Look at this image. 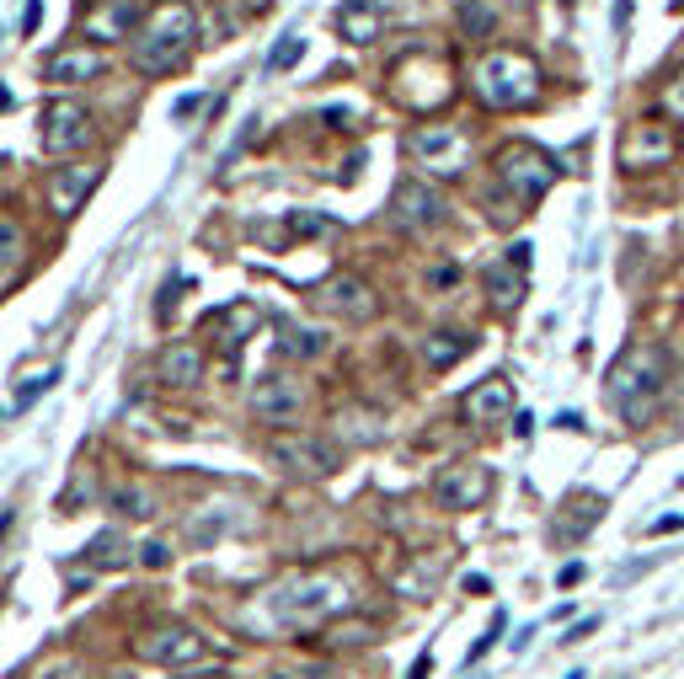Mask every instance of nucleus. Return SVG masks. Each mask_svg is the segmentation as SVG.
<instances>
[{
	"label": "nucleus",
	"instance_id": "obj_31",
	"mask_svg": "<svg viewBox=\"0 0 684 679\" xmlns=\"http://www.w3.org/2000/svg\"><path fill=\"white\" fill-rule=\"evenodd\" d=\"M374 637H380V626H374V620H348V626L337 620L326 642H332V647H370Z\"/></svg>",
	"mask_w": 684,
	"mask_h": 679
},
{
	"label": "nucleus",
	"instance_id": "obj_14",
	"mask_svg": "<svg viewBox=\"0 0 684 679\" xmlns=\"http://www.w3.org/2000/svg\"><path fill=\"white\" fill-rule=\"evenodd\" d=\"M311 300L321 316H337V321H374V310H380V295H374L364 279H353V273L326 279Z\"/></svg>",
	"mask_w": 684,
	"mask_h": 679
},
{
	"label": "nucleus",
	"instance_id": "obj_38",
	"mask_svg": "<svg viewBox=\"0 0 684 679\" xmlns=\"http://www.w3.org/2000/svg\"><path fill=\"white\" fill-rule=\"evenodd\" d=\"M594 626H599V616L577 620V626H572V631H567V637H561V642H567V647H572V642H583V637H588V631H594Z\"/></svg>",
	"mask_w": 684,
	"mask_h": 679
},
{
	"label": "nucleus",
	"instance_id": "obj_11",
	"mask_svg": "<svg viewBox=\"0 0 684 679\" xmlns=\"http://www.w3.org/2000/svg\"><path fill=\"white\" fill-rule=\"evenodd\" d=\"M390 220L401 231H434L444 225V193L428 177H401L390 187Z\"/></svg>",
	"mask_w": 684,
	"mask_h": 679
},
{
	"label": "nucleus",
	"instance_id": "obj_48",
	"mask_svg": "<svg viewBox=\"0 0 684 679\" xmlns=\"http://www.w3.org/2000/svg\"><path fill=\"white\" fill-rule=\"evenodd\" d=\"M187 679H225V675H187Z\"/></svg>",
	"mask_w": 684,
	"mask_h": 679
},
{
	"label": "nucleus",
	"instance_id": "obj_47",
	"mask_svg": "<svg viewBox=\"0 0 684 679\" xmlns=\"http://www.w3.org/2000/svg\"><path fill=\"white\" fill-rule=\"evenodd\" d=\"M108 679H134V675H128V669H119V675H108Z\"/></svg>",
	"mask_w": 684,
	"mask_h": 679
},
{
	"label": "nucleus",
	"instance_id": "obj_10",
	"mask_svg": "<svg viewBox=\"0 0 684 679\" xmlns=\"http://www.w3.org/2000/svg\"><path fill=\"white\" fill-rule=\"evenodd\" d=\"M674 150H680L674 128H669V124H652V119H636V124H625L621 145H615V156H621L625 172H652V166H669V161H674Z\"/></svg>",
	"mask_w": 684,
	"mask_h": 679
},
{
	"label": "nucleus",
	"instance_id": "obj_32",
	"mask_svg": "<svg viewBox=\"0 0 684 679\" xmlns=\"http://www.w3.org/2000/svg\"><path fill=\"white\" fill-rule=\"evenodd\" d=\"M289 231H295V236H337V220H332V214H315V209H295V214H289Z\"/></svg>",
	"mask_w": 684,
	"mask_h": 679
},
{
	"label": "nucleus",
	"instance_id": "obj_17",
	"mask_svg": "<svg viewBox=\"0 0 684 679\" xmlns=\"http://www.w3.org/2000/svg\"><path fill=\"white\" fill-rule=\"evenodd\" d=\"M465 423H502L508 412H513V385H508V374H487L482 385H471V396H465Z\"/></svg>",
	"mask_w": 684,
	"mask_h": 679
},
{
	"label": "nucleus",
	"instance_id": "obj_43",
	"mask_svg": "<svg viewBox=\"0 0 684 679\" xmlns=\"http://www.w3.org/2000/svg\"><path fill=\"white\" fill-rule=\"evenodd\" d=\"M428 284H434V289H449V284H455V268H434Z\"/></svg>",
	"mask_w": 684,
	"mask_h": 679
},
{
	"label": "nucleus",
	"instance_id": "obj_37",
	"mask_svg": "<svg viewBox=\"0 0 684 679\" xmlns=\"http://www.w3.org/2000/svg\"><path fill=\"white\" fill-rule=\"evenodd\" d=\"M198 108H203V97H198V91H192V97H177V102H172V119H192Z\"/></svg>",
	"mask_w": 684,
	"mask_h": 679
},
{
	"label": "nucleus",
	"instance_id": "obj_33",
	"mask_svg": "<svg viewBox=\"0 0 684 679\" xmlns=\"http://www.w3.org/2000/svg\"><path fill=\"white\" fill-rule=\"evenodd\" d=\"M300 60H306V38H300V33H284V38L273 44V54H268V70H295Z\"/></svg>",
	"mask_w": 684,
	"mask_h": 679
},
{
	"label": "nucleus",
	"instance_id": "obj_23",
	"mask_svg": "<svg viewBox=\"0 0 684 679\" xmlns=\"http://www.w3.org/2000/svg\"><path fill=\"white\" fill-rule=\"evenodd\" d=\"M161 380L177 385V391L198 385V380H203V348H198V343H172V348L161 354Z\"/></svg>",
	"mask_w": 684,
	"mask_h": 679
},
{
	"label": "nucleus",
	"instance_id": "obj_16",
	"mask_svg": "<svg viewBox=\"0 0 684 679\" xmlns=\"http://www.w3.org/2000/svg\"><path fill=\"white\" fill-rule=\"evenodd\" d=\"M97 183H102V166H60V172L49 177V203H54V214H60V220L80 214L86 198L97 193Z\"/></svg>",
	"mask_w": 684,
	"mask_h": 679
},
{
	"label": "nucleus",
	"instance_id": "obj_21",
	"mask_svg": "<svg viewBox=\"0 0 684 679\" xmlns=\"http://www.w3.org/2000/svg\"><path fill=\"white\" fill-rule=\"evenodd\" d=\"M471 348H476V337H471V332H460V326H438V332L423 337V348H418V354H423V365H428L434 374H444V370H455Z\"/></svg>",
	"mask_w": 684,
	"mask_h": 679
},
{
	"label": "nucleus",
	"instance_id": "obj_46",
	"mask_svg": "<svg viewBox=\"0 0 684 679\" xmlns=\"http://www.w3.org/2000/svg\"><path fill=\"white\" fill-rule=\"evenodd\" d=\"M49 679H80V675H75V669H54V675H49Z\"/></svg>",
	"mask_w": 684,
	"mask_h": 679
},
{
	"label": "nucleus",
	"instance_id": "obj_28",
	"mask_svg": "<svg viewBox=\"0 0 684 679\" xmlns=\"http://www.w3.org/2000/svg\"><path fill=\"white\" fill-rule=\"evenodd\" d=\"M455 22H460L465 38H493V33H498V11H493L487 0H460V5H455Z\"/></svg>",
	"mask_w": 684,
	"mask_h": 679
},
{
	"label": "nucleus",
	"instance_id": "obj_20",
	"mask_svg": "<svg viewBox=\"0 0 684 679\" xmlns=\"http://www.w3.org/2000/svg\"><path fill=\"white\" fill-rule=\"evenodd\" d=\"M257 326H262V310L247 306V300H236V306H225V310L209 316V332H220L225 354H241L247 337H257Z\"/></svg>",
	"mask_w": 684,
	"mask_h": 679
},
{
	"label": "nucleus",
	"instance_id": "obj_41",
	"mask_svg": "<svg viewBox=\"0 0 684 679\" xmlns=\"http://www.w3.org/2000/svg\"><path fill=\"white\" fill-rule=\"evenodd\" d=\"M38 22H43V5H38V0H27V16H22V33H33Z\"/></svg>",
	"mask_w": 684,
	"mask_h": 679
},
{
	"label": "nucleus",
	"instance_id": "obj_39",
	"mask_svg": "<svg viewBox=\"0 0 684 679\" xmlns=\"http://www.w3.org/2000/svg\"><path fill=\"white\" fill-rule=\"evenodd\" d=\"M669 113H680V119H684V75L669 86Z\"/></svg>",
	"mask_w": 684,
	"mask_h": 679
},
{
	"label": "nucleus",
	"instance_id": "obj_19",
	"mask_svg": "<svg viewBox=\"0 0 684 679\" xmlns=\"http://www.w3.org/2000/svg\"><path fill=\"white\" fill-rule=\"evenodd\" d=\"M332 22H337V38H343V44H359V49H364V44L380 38L385 11H380V0H343Z\"/></svg>",
	"mask_w": 684,
	"mask_h": 679
},
{
	"label": "nucleus",
	"instance_id": "obj_4",
	"mask_svg": "<svg viewBox=\"0 0 684 679\" xmlns=\"http://www.w3.org/2000/svg\"><path fill=\"white\" fill-rule=\"evenodd\" d=\"M471 86H476V97L487 108L513 113V108H530L540 97V64L530 60V54H519V49H493V54L476 60Z\"/></svg>",
	"mask_w": 684,
	"mask_h": 679
},
{
	"label": "nucleus",
	"instance_id": "obj_1",
	"mask_svg": "<svg viewBox=\"0 0 684 679\" xmlns=\"http://www.w3.org/2000/svg\"><path fill=\"white\" fill-rule=\"evenodd\" d=\"M353 610V589L337 572H300L284 578L268 594V616L278 631H311V626H332L337 616Z\"/></svg>",
	"mask_w": 684,
	"mask_h": 679
},
{
	"label": "nucleus",
	"instance_id": "obj_6",
	"mask_svg": "<svg viewBox=\"0 0 684 679\" xmlns=\"http://www.w3.org/2000/svg\"><path fill=\"white\" fill-rule=\"evenodd\" d=\"M498 177H502V187L513 193V203H540V198L557 187L561 166H557V156H546V150H535V145H513V150H502Z\"/></svg>",
	"mask_w": 684,
	"mask_h": 679
},
{
	"label": "nucleus",
	"instance_id": "obj_49",
	"mask_svg": "<svg viewBox=\"0 0 684 679\" xmlns=\"http://www.w3.org/2000/svg\"><path fill=\"white\" fill-rule=\"evenodd\" d=\"M567 679H583V675H567Z\"/></svg>",
	"mask_w": 684,
	"mask_h": 679
},
{
	"label": "nucleus",
	"instance_id": "obj_27",
	"mask_svg": "<svg viewBox=\"0 0 684 679\" xmlns=\"http://www.w3.org/2000/svg\"><path fill=\"white\" fill-rule=\"evenodd\" d=\"M337 433H343L348 444H364V449H370V444L385 439V418H380L374 407H348V412L337 418Z\"/></svg>",
	"mask_w": 684,
	"mask_h": 679
},
{
	"label": "nucleus",
	"instance_id": "obj_25",
	"mask_svg": "<svg viewBox=\"0 0 684 679\" xmlns=\"http://www.w3.org/2000/svg\"><path fill=\"white\" fill-rule=\"evenodd\" d=\"M326 348H332V337L315 332V326H295V321L278 326V354H289V359H306V365H311V359H321Z\"/></svg>",
	"mask_w": 684,
	"mask_h": 679
},
{
	"label": "nucleus",
	"instance_id": "obj_36",
	"mask_svg": "<svg viewBox=\"0 0 684 679\" xmlns=\"http://www.w3.org/2000/svg\"><path fill=\"white\" fill-rule=\"evenodd\" d=\"M134 561H145V567L161 572V567H172V546H166V541H145V546L134 552Z\"/></svg>",
	"mask_w": 684,
	"mask_h": 679
},
{
	"label": "nucleus",
	"instance_id": "obj_8",
	"mask_svg": "<svg viewBox=\"0 0 684 679\" xmlns=\"http://www.w3.org/2000/svg\"><path fill=\"white\" fill-rule=\"evenodd\" d=\"M268 460H273L278 471H289V477H306V482H321V477H332V471L343 466L337 449L321 444L315 433H273V439H268Z\"/></svg>",
	"mask_w": 684,
	"mask_h": 679
},
{
	"label": "nucleus",
	"instance_id": "obj_3",
	"mask_svg": "<svg viewBox=\"0 0 684 679\" xmlns=\"http://www.w3.org/2000/svg\"><path fill=\"white\" fill-rule=\"evenodd\" d=\"M192 44H198V16H192V5L172 0V5H156L145 16V27L134 33L128 60H134L139 75H172V70H183Z\"/></svg>",
	"mask_w": 684,
	"mask_h": 679
},
{
	"label": "nucleus",
	"instance_id": "obj_12",
	"mask_svg": "<svg viewBox=\"0 0 684 679\" xmlns=\"http://www.w3.org/2000/svg\"><path fill=\"white\" fill-rule=\"evenodd\" d=\"M434 497H438V508H455V514H471V508H482V503L493 497V471H487L482 460H460V466L438 471Z\"/></svg>",
	"mask_w": 684,
	"mask_h": 679
},
{
	"label": "nucleus",
	"instance_id": "obj_13",
	"mask_svg": "<svg viewBox=\"0 0 684 679\" xmlns=\"http://www.w3.org/2000/svg\"><path fill=\"white\" fill-rule=\"evenodd\" d=\"M38 139H43L49 156H75V150H86L97 139V128H91V113L80 102H49Z\"/></svg>",
	"mask_w": 684,
	"mask_h": 679
},
{
	"label": "nucleus",
	"instance_id": "obj_34",
	"mask_svg": "<svg viewBox=\"0 0 684 679\" xmlns=\"http://www.w3.org/2000/svg\"><path fill=\"white\" fill-rule=\"evenodd\" d=\"M54 385H60V370H43V374H33L27 385H16V407H33V402H38L43 391H54Z\"/></svg>",
	"mask_w": 684,
	"mask_h": 679
},
{
	"label": "nucleus",
	"instance_id": "obj_15",
	"mask_svg": "<svg viewBox=\"0 0 684 679\" xmlns=\"http://www.w3.org/2000/svg\"><path fill=\"white\" fill-rule=\"evenodd\" d=\"M524 268H530V242H519L498 268H487V300L498 316H513L524 306Z\"/></svg>",
	"mask_w": 684,
	"mask_h": 679
},
{
	"label": "nucleus",
	"instance_id": "obj_45",
	"mask_svg": "<svg viewBox=\"0 0 684 679\" xmlns=\"http://www.w3.org/2000/svg\"><path fill=\"white\" fill-rule=\"evenodd\" d=\"M273 679H332V675H315V669H300V675H273Z\"/></svg>",
	"mask_w": 684,
	"mask_h": 679
},
{
	"label": "nucleus",
	"instance_id": "obj_22",
	"mask_svg": "<svg viewBox=\"0 0 684 679\" xmlns=\"http://www.w3.org/2000/svg\"><path fill=\"white\" fill-rule=\"evenodd\" d=\"M80 561H86L91 572H124L128 561H134V546H128L119 530H102V535H91V541H86Z\"/></svg>",
	"mask_w": 684,
	"mask_h": 679
},
{
	"label": "nucleus",
	"instance_id": "obj_9",
	"mask_svg": "<svg viewBox=\"0 0 684 679\" xmlns=\"http://www.w3.org/2000/svg\"><path fill=\"white\" fill-rule=\"evenodd\" d=\"M134 653L145 664H161V669H192V664L209 658V642L192 626H156V631H145L134 642Z\"/></svg>",
	"mask_w": 684,
	"mask_h": 679
},
{
	"label": "nucleus",
	"instance_id": "obj_35",
	"mask_svg": "<svg viewBox=\"0 0 684 679\" xmlns=\"http://www.w3.org/2000/svg\"><path fill=\"white\" fill-rule=\"evenodd\" d=\"M502 626H508V620H502V610H498V616H493V626H487V631H482V637H476V647H471V653H465V669H471V664H482V658H487V653H493V647H498Z\"/></svg>",
	"mask_w": 684,
	"mask_h": 679
},
{
	"label": "nucleus",
	"instance_id": "obj_30",
	"mask_svg": "<svg viewBox=\"0 0 684 679\" xmlns=\"http://www.w3.org/2000/svg\"><path fill=\"white\" fill-rule=\"evenodd\" d=\"M108 503H113L124 519H150V514H156V493L139 487V482H119V487L108 493Z\"/></svg>",
	"mask_w": 684,
	"mask_h": 679
},
{
	"label": "nucleus",
	"instance_id": "obj_18",
	"mask_svg": "<svg viewBox=\"0 0 684 679\" xmlns=\"http://www.w3.org/2000/svg\"><path fill=\"white\" fill-rule=\"evenodd\" d=\"M102 70H108L102 49H91V44H75V49H60L54 60L43 64V81H54V86H80V81H97Z\"/></svg>",
	"mask_w": 684,
	"mask_h": 679
},
{
	"label": "nucleus",
	"instance_id": "obj_42",
	"mask_svg": "<svg viewBox=\"0 0 684 679\" xmlns=\"http://www.w3.org/2000/svg\"><path fill=\"white\" fill-rule=\"evenodd\" d=\"M669 530H684V514H669V519L652 524V535H669Z\"/></svg>",
	"mask_w": 684,
	"mask_h": 679
},
{
	"label": "nucleus",
	"instance_id": "obj_24",
	"mask_svg": "<svg viewBox=\"0 0 684 679\" xmlns=\"http://www.w3.org/2000/svg\"><path fill=\"white\" fill-rule=\"evenodd\" d=\"M134 22H139V5H134V0H113V5H97V11L86 16V33L102 38V44H113V38H128V33H134Z\"/></svg>",
	"mask_w": 684,
	"mask_h": 679
},
{
	"label": "nucleus",
	"instance_id": "obj_2",
	"mask_svg": "<svg viewBox=\"0 0 684 679\" xmlns=\"http://www.w3.org/2000/svg\"><path fill=\"white\" fill-rule=\"evenodd\" d=\"M663 385H669V354L658 343H631L605 370V396L615 402L625 423H642L652 412V402L663 396Z\"/></svg>",
	"mask_w": 684,
	"mask_h": 679
},
{
	"label": "nucleus",
	"instance_id": "obj_40",
	"mask_svg": "<svg viewBox=\"0 0 684 679\" xmlns=\"http://www.w3.org/2000/svg\"><path fill=\"white\" fill-rule=\"evenodd\" d=\"M428 675H434V653H418V664H412L407 679H428Z\"/></svg>",
	"mask_w": 684,
	"mask_h": 679
},
{
	"label": "nucleus",
	"instance_id": "obj_29",
	"mask_svg": "<svg viewBox=\"0 0 684 679\" xmlns=\"http://www.w3.org/2000/svg\"><path fill=\"white\" fill-rule=\"evenodd\" d=\"M22 247H27V236H22V225L0 214V289H5V284L16 279V268H22Z\"/></svg>",
	"mask_w": 684,
	"mask_h": 679
},
{
	"label": "nucleus",
	"instance_id": "obj_44",
	"mask_svg": "<svg viewBox=\"0 0 684 679\" xmlns=\"http://www.w3.org/2000/svg\"><path fill=\"white\" fill-rule=\"evenodd\" d=\"M625 22H631V0H615V33H625Z\"/></svg>",
	"mask_w": 684,
	"mask_h": 679
},
{
	"label": "nucleus",
	"instance_id": "obj_5",
	"mask_svg": "<svg viewBox=\"0 0 684 679\" xmlns=\"http://www.w3.org/2000/svg\"><path fill=\"white\" fill-rule=\"evenodd\" d=\"M247 407H251V418L268 423V429H295V423L306 418V407H311V391H306L300 374L273 370V374H262V380L251 385Z\"/></svg>",
	"mask_w": 684,
	"mask_h": 679
},
{
	"label": "nucleus",
	"instance_id": "obj_26",
	"mask_svg": "<svg viewBox=\"0 0 684 679\" xmlns=\"http://www.w3.org/2000/svg\"><path fill=\"white\" fill-rule=\"evenodd\" d=\"M438 561H428V556H418V561H407L401 572H396V594H407V600H434L438 589Z\"/></svg>",
	"mask_w": 684,
	"mask_h": 679
},
{
	"label": "nucleus",
	"instance_id": "obj_7",
	"mask_svg": "<svg viewBox=\"0 0 684 679\" xmlns=\"http://www.w3.org/2000/svg\"><path fill=\"white\" fill-rule=\"evenodd\" d=\"M407 156H412L428 177H460V172H465V156H471V139H465V128L428 124L407 139Z\"/></svg>",
	"mask_w": 684,
	"mask_h": 679
}]
</instances>
